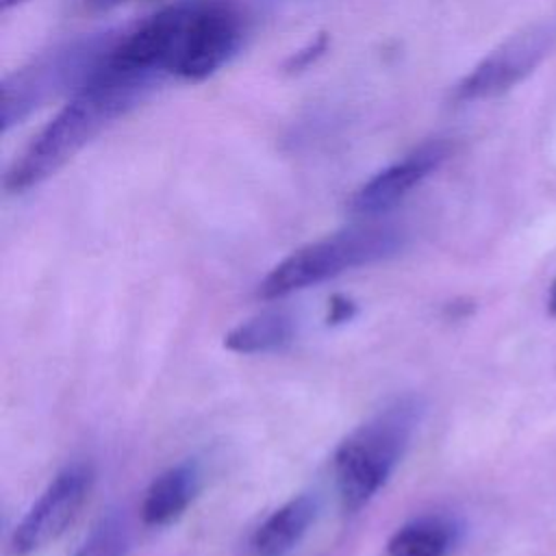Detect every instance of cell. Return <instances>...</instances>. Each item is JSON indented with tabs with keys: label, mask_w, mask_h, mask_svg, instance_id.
I'll return each mask as SVG.
<instances>
[{
	"label": "cell",
	"mask_w": 556,
	"mask_h": 556,
	"mask_svg": "<svg viewBox=\"0 0 556 556\" xmlns=\"http://www.w3.org/2000/svg\"><path fill=\"white\" fill-rule=\"evenodd\" d=\"M245 24L230 0H176L122 33L111 56L156 80L200 83L241 48Z\"/></svg>",
	"instance_id": "obj_1"
},
{
	"label": "cell",
	"mask_w": 556,
	"mask_h": 556,
	"mask_svg": "<svg viewBox=\"0 0 556 556\" xmlns=\"http://www.w3.org/2000/svg\"><path fill=\"white\" fill-rule=\"evenodd\" d=\"M156 83V78L117 63L109 52L89 80L13 159L4 174V191L24 193L41 185L106 126L137 106Z\"/></svg>",
	"instance_id": "obj_2"
},
{
	"label": "cell",
	"mask_w": 556,
	"mask_h": 556,
	"mask_svg": "<svg viewBox=\"0 0 556 556\" xmlns=\"http://www.w3.org/2000/svg\"><path fill=\"white\" fill-rule=\"evenodd\" d=\"M415 421L417 404L397 400L339 443L332 467L345 513L361 510L384 486L408 447Z\"/></svg>",
	"instance_id": "obj_3"
},
{
	"label": "cell",
	"mask_w": 556,
	"mask_h": 556,
	"mask_svg": "<svg viewBox=\"0 0 556 556\" xmlns=\"http://www.w3.org/2000/svg\"><path fill=\"white\" fill-rule=\"evenodd\" d=\"M404 239V230L391 224H358L332 232L280 261L258 285V298H282L354 267L389 258L402 250Z\"/></svg>",
	"instance_id": "obj_4"
},
{
	"label": "cell",
	"mask_w": 556,
	"mask_h": 556,
	"mask_svg": "<svg viewBox=\"0 0 556 556\" xmlns=\"http://www.w3.org/2000/svg\"><path fill=\"white\" fill-rule=\"evenodd\" d=\"M115 41L117 35L113 33L78 39L41 56L33 65L17 70L15 74L4 76L0 111L2 132H9L15 124H22V119L50 96L59 91L74 93L83 83L89 80Z\"/></svg>",
	"instance_id": "obj_5"
},
{
	"label": "cell",
	"mask_w": 556,
	"mask_h": 556,
	"mask_svg": "<svg viewBox=\"0 0 556 556\" xmlns=\"http://www.w3.org/2000/svg\"><path fill=\"white\" fill-rule=\"evenodd\" d=\"M554 39L556 26L547 22H534L517 30L484 59H480L452 87L450 100L454 104H469L508 93L536 70V65L549 52Z\"/></svg>",
	"instance_id": "obj_6"
},
{
	"label": "cell",
	"mask_w": 556,
	"mask_h": 556,
	"mask_svg": "<svg viewBox=\"0 0 556 556\" xmlns=\"http://www.w3.org/2000/svg\"><path fill=\"white\" fill-rule=\"evenodd\" d=\"M91 484L93 467L89 463H72L61 469L15 528L13 554L28 556L54 541L85 504Z\"/></svg>",
	"instance_id": "obj_7"
},
{
	"label": "cell",
	"mask_w": 556,
	"mask_h": 556,
	"mask_svg": "<svg viewBox=\"0 0 556 556\" xmlns=\"http://www.w3.org/2000/svg\"><path fill=\"white\" fill-rule=\"evenodd\" d=\"M450 154L452 143L447 139H430L419 143L408 154L363 182L348 202L350 213L358 217H376L391 211L430 174H434L450 159Z\"/></svg>",
	"instance_id": "obj_8"
},
{
	"label": "cell",
	"mask_w": 556,
	"mask_h": 556,
	"mask_svg": "<svg viewBox=\"0 0 556 556\" xmlns=\"http://www.w3.org/2000/svg\"><path fill=\"white\" fill-rule=\"evenodd\" d=\"M200 489V471L193 463L169 467L152 480L141 502V519L148 526H167L176 521L193 502Z\"/></svg>",
	"instance_id": "obj_9"
},
{
	"label": "cell",
	"mask_w": 556,
	"mask_h": 556,
	"mask_svg": "<svg viewBox=\"0 0 556 556\" xmlns=\"http://www.w3.org/2000/svg\"><path fill=\"white\" fill-rule=\"evenodd\" d=\"M317 515V502L300 495L274 510L254 532L252 549L256 556H285L308 530Z\"/></svg>",
	"instance_id": "obj_10"
},
{
	"label": "cell",
	"mask_w": 556,
	"mask_h": 556,
	"mask_svg": "<svg viewBox=\"0 0 556 556\" xmlns=\"http://www.w3.org/2000/svg\"><path fill=\"white\" fill-rule=\"evenodd\" d=\"M456 534L452 519L426 515L395 530L387 543V556H447Z\"/></svg>",
	"instance_id": "obj_11"
},
{
	"label": "cell",
	"mask_w": 556,
	"mask_h": 556,
	"mask_svg": "<svg viewBox=\"0 0 556 556\" xmlns=\"http://www.w3.org/2000/svg\"><path fill=\"white\" fill-rule=\"evenodd\" d=\"M293 319L282 311L261 313L224 337V345L237 354H258L285 348L293 339Z\"/></svg>",
	"instance_id": "obj_12"
},
{
	"label": "cell",
	"mask_w": 556,
	"mask_h": 556,
	"mask_svg": "<svg viewBox=\"0 0 556 556\" xmlns=\"http://www.w3.org/2000/svg\"><path fill=\"white\" fill-rule=\"evenodd\" d=\"M130 549V523L122 510H109L83 541L74 556H126Z\"/></svg>",
	"instance_id": "obj_13"
},
{
	"label": "cell",
	"mask_w": 556,
	"mask_h": 556,
	"mask_svg": "<svg viewBox=\"0 0 556 556\" xmlns=\"http://www.w3.org/2000/svg\"><path fill=\"white\" fill-rule=\"evenodd\" d=\"M328 46H330V39L326 33H319L315 35L313 39H308L302 48H298L295 52H291L285 61V72L287 74H300V72H306L311 65H315L326 52H328Z\"/></svg>",
	"instance_id": "obj_14"
},
{
	"label": "cell",
	"mask_w": 556,
	"mask_h": 556,
	"mask_svg": "<svg viewBox=\"0 0 556 556\" xmlns=\"http://www.w3.org/2000/svg\"><path fill=\"white\" fill-rule=\"evenodd\" d=\"M356 313V304L343 295H334L328 302V324H341L352 319Z\"/></svg>",
	"instance_id": "obj_15"
},
{
	"label": "cell",
	"mask_w": 556,
	"mask_h": 556,
	"mask_svg": "<svg viewBox=\"0 0 556 556\" xmlns=\"http://www.w3.org/2000/svg\"><path fill=\"white\" fill-rule=\"evenodd\" d=\"M126 2H132V0H85V4L93 11H109V9H115Z\"/></svg>",
	"instance_id": "obj_16"
},
{
	"label": "cell",
	"mask_w": 556,
	"mask_h": 556,
	"mask_svg": "<svg viewBox=\"0 0 556 556\" xmlns=\"http://www.w3.org/2000/svg\"><path fill=\"white\" fill-rule=\"evenodd\" d=\"M547 315L556 317V280L552 282L549 293H547Z\"/></svg>",
	"instance_id": "obj_17"
},
{
	"label": "cell",
	"mask_w": 556,
	"mask_h": 556,
	"mask_svg": "<svg viewBox=\"0 0 556 556\" xmlns=\"http://www.w3.org/2000/svg\"><path fill=\"white\" fill-rule=\"evenodd\" d=\"M22 2H26V0H0V7H2V11H7V9H13V7L22 4Z\"/></svg>",
	"instance_id": "obj_18"
}]
</instances>
